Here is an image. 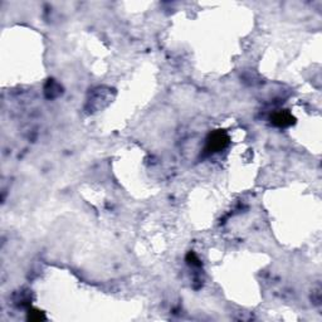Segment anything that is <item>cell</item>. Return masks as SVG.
I'll list each match as a JSON object with an SVG mask.
<instances>
[{
    "label": "cell",
    "mask_w": 322,
    "mask_h": 322,
    "mask_svg": "<svg viewBox=\"0 0 322 322\" xmlns=\"http://www.w3.org/2000/svg\"><path fill=\"white\" fill-rule=\"evenodd\" d=\"M271 120H272V123L275 126H278V127L291 126V125L295 122V118H293V116L288 111L276 112V114H273Z\"/></svg>",
    "instance_id": "2"
},
{
    "label": "cell",
    "mask_w": 322,
    "mask_h": 322,
    "mask_svg": "<svg viewBox=\"0 0 322 322\" xmlns=\"http://www.w3.org/2000/svg\"><path fill=\"white\" fill-rule=\"evenodd\" d=\"M28 320H30V321H41V320H46V316L42 314L41 311L35 310V311H32V312L29 311Z\"/></svg>",
    "instance_id": "3"
},
{
    "label": "cell",
    "mask_w": 322,
    "mask_h": 322,
    "mask_svg": "<svg viewBox=\"0 0 322 322\" xmlns=\"http://www.w3.org/2000/svg\"><path fill=\"white\" fill-rule=\"evenodd\" d=\"M229 144V136L224 131H217L210 134L207 141V151L209 154L219 153L226 149Z\"/></svg>",
    "instance_id": "1"
}]
</instances>
